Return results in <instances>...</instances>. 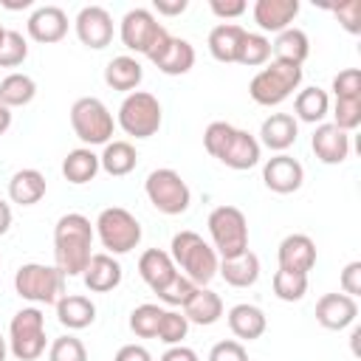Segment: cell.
Instances as JSON below:
<instances>
[{"instance_id":"cell-1","label":"cell","mask_w":361,"mask_h":361,"mask_svg":"<svg viewBox=\"0 0 361 361\" xmlns=\"http://www.w3.org/2000/svg\"><path fill=\"white\" fill-rule=\"evenodd\" d=\"M93 226L85 214L68 212L54 226V265L65 276H82L85 265L90 262L93 248Z\"/></svg>"},{"instance_id":"cell-2","label":"cell","mask_w":361,"mask_h":361,"mask_svg":"<svg viewBox=\"0 0 361 361\" xmlns=\"http://www.w3.org/2000/svg\"><path fill=\"white\" fill-rule=\"evenodd\" d=\"M169 257L183 276H189L197 288H206L217 276L220 257L197 231H178L169 243Z\"/></svg>"},{"instance_id":"cell-3","label":"cell","mask_w":361,"mask_h":361,"mask_svg":"<svg viewBox=\"0 0 361 361\" xmlns=\"http://www.w3.org/2000/svg\"><path fill=\"white\" fill-rule=\"evenodd\" d=\"M118 37L124 42L127 51H135V54H144L149 62L166 48L169 42V31L155 20V14L149 8H130L124 17H121V25H118Z\"/></svg>"},{"instance_id":"cell-4","label":"cell","mask_w":361,"mask_h":361,"mask_svg":"<svg viewBox=\"0 0 361 361\" xmlns=\"http://www.w3.org/2000/svg\"><path fill=\"white\" fill-rule=\"evenodd\" d=\"M302 65H290V62H265V68L259 73H254L251 85H248V96L262 104V107H276L282 104L288 96H293V90H299L302 85Z\"/></svg>"},{"instance_id":"cell-5","label":"cell","mask_w":361,"mask_h":361,"mask_svg":"<svg viewBox=\"0 0 361 361\" xmlns=\"http://www.w3.org/2000/svg\"><path fill=\"white\" fill-rule=\"evenodd\" d=\"M14 290L34 305H56L65 296V274L56 265L25 262L14 274Z\"/></svg>"},{"instance_id":"cell-6","label":"cell","mask_w":361,"mask_h":361,"mask_svg":"<svg viewBox=\"0 0 361 361\" xmlns=\"http://www.w3.org/2000/svg\"><path fill=\"white\" fill-rule=\"evenodd\" d=\"M93 231L107 254H130L141 243V223L124 206H107L99 212Z\"/></svg>"},{"instance_id":"cell-7","label":"cell","mask_w":361,"mask_h":361,"mask_svg":"<svg viewBox=\"0 0 361 361\" xmlns=\"http://www.w3.org/2000/svg\"><path fill=\"white\" fill-rule=\"evenodd\" d=\"M209 237H212V248L220 259L237 257L243 251H248V220L237 206H214L209 220Z\"/></svg>"},{"instance_id":"cell-8","label":"cell","mask_w":361,"mask_h":361,"mask_svg":"<svg viewBox=\"0 0 361 361\" xmlns=\"http://www.w3.org/2000/svg\"><path fill=\"white\" fill-rule=\"evenodd\" d=\"M71 127L73 135L85 144V147H96V144H107L113 135V113L107 110V104L96 96H82L71 104Z\"/></svg>"},{"instance_id":"cell-9","label":"cell","mask_w":361,"mask_h":361,"mask_svg":"<svg viewBox=\"0 0 361 361\" xmlns=\"http://www.w3.org/2000/svg\"><path fill=\"white\" fill-rule=\"evenodd\" d=\"M45 316L39 307H23L8 324V350L17 361H37L45 353Z\"/></svg>"},{"instance_id":"cell-10","label":"cell","mask_w":361,"mask_h":361,"mask_svg":"<svg viewBox=\"0 0 361 361\" xmlns=\"http://www.w3.org/2000/svg\"><path fill=\"white\" fill-rule=\"evenodd\" d=\"M144 192H147V200L161 212V214H183L192 203V192H189V183L169 166H161V169H152L144 180Z\"/></svg>"},{"instance_id":"cell-11","label":"cell","mask_w":361,"mask_h":361,"mask_svg":"<svg viewBox=\"0 0 361 361\" xmlns=\"http://www.w3.org/2000/svg\"><path fill=\"white\" fill-rule=\"evenodd\" d=\"M161 102L147 90H133L118 107V127L133 138H152L161 130Z\"/></svg>"},{"instance_id":"cell-12","label":"cell","mask_w":361,"mask_h":361,"mask_svg":"<svg viewBox=\"0 0 361 361\" xmlns=\"http://www.w3.org/2000/svg\"><path fill=\"white\" fill-rule=\"evenodd\" d=\"M73 28H76L79 42L93 48V51H102V48H107L113 42V17L102 6H85L76 14Z\"/></svg>"},{"instance_id":"cell-13","label":"cell","mask_w":361,"mask_h":361,"mask_svg":"<svg viewBox=\"0 0 361 361\" xmlns=\"http://www.w3.org/2000/svg\"><path fill=\"white\" fill-rule=\"evenodd\" d=\"M262 180H265V186H268L271 192H276V195H290V192H296V189L305 183V166H302L293 155L279 152V155H274V158L265 161V166H262Z\"/></svg>"},{"instance_id":"cell-14","label":"cell","mask_w":361,"mask_h":361,"mask_svg":"<svg viewBox=\"0 0 361 361\" xmlns=\"http://www.w3.org/2000/svg\"><path fill=\"white\" fill-rule=\"evenodd\" d=\"M310 147H313V152L322 164L336 166V164H344L347 155H350V135L344 130H338L333 121H322L313 130Z\"/></svg>"},{"instance_id":"cell-15","label":"cell","mask_w":361,"mask_h":361,"mask_svg":"<svg viewBox=\"0 0 361 361\" xmlns=\"http://www.w3.org/2000/svg\"><path fill=\"white\" fill-rule=\"evenodd\" d=\"M25 28H28V37L34 42L51 45V42H59L68 34V14L59 6H39V8L31 11Z\"/></svg>"},{"instance_id":"cell-16","label":"cell","mask_w":361,"mask_h":361,"mask_svg":"<svg viewBox=\"0 0 361 361\" xmlns=\"http://www.w3.org/2000/svg\"><path fill=\"white\" fill-rule=\"evenodd\" d=\"M276 262L282 271L307 274L316 265V243L307 234H288L276 248Z\"/></svg>"},{"instance_id":"cell-17","label":"cell","mask_w":361,"mask_h":361,"mask_svg":"<svg viewBox=\"0 0 361 361\" xmlns=\"http://www.w3.org/2000/svg\"><path fill=\"white\" fill-rule=\"evenodd\" d=\"M358 316V302L347 293H324L316 302V322L327 330H344L355 322Z\"/></svg>"},{"instance_id":"cell-18","label":"cell","mask_w":361,"mask_h":361,"mask_svg":"<svg viewBox=\"0 0 361 361\" xmlns=\"http://www.w3.org/2000/svg\"><path fill=\"white\" fill-rule=\"evenodd\" d=\"M121 276H124V271H121L118 259L113 254H107V251L104 254H93L90 262L82 271V282H85V288L90 293H107V290L118 288Z\"/></svg>"},{"instance_id":"cell-19","label":"cell","mask_w":361,"mask_h":361,"mask_svg":"<svg viewBox=\"0 0 361 361\" xmlns=\"http://www.w3.org/2000/svg\"><path fill=\"white\" fill-rule=\"evenodd\" d=\"M251 14H254V23L262 31L279 34V31L290 28V23L296 20L299 0H257L254 8H251Z\"/></svg>"},{"instance_id":"cell-20","label":"cell","mask_w":361,"mask_h":361,"mask_svg":"<svg viewBox=\"0 0 361 361\" xmlns=\"http://www.w3.org/2000/svg\"><path fill=\"white\" fill-rule=\"evenodd\" d=\"M296 135H299V121L290 113H271L262 121L257 141H259V147H268L279 155V152H285L288 147L296 144Z\"/></svg>"},{"instance_id":"cell-21","label":"cell","mask_w":361,"mask_h":361,"mask_svg":"<svg viewBox=\"0 0 361 361\" xmlns=\"http://www.w3.org/2000/svg\"><path fill=\"white\" fill-rule=\"evenodd\" d=\"M259 141L248 133V130H234V135H231V141H228V147L223 149V155L217 158L220 164H226L228 169H237V172H243V169H251V166H257L259 164Z\"/></svg>"},{"instance_id":"cell-22","label":"cell","mask_w":361,"mask_h":361,"mask_svg":"<svg viewBox=\"0 0 361 361\" xmlns=\"http://www.w3.org/2000/svg\"><path fill=\"white\" fill-rule=\"evenodd\" d=\"M243 39H245V28L237 25V23H220L209 31V54L217 59V62H237L240 56V48H243Z\"/></svg>"},{"instance_id":"cell-23","label":"cell","mask_w":361,"mask_h":361,"mask_svg":"<svg viewBox=\"0 0 361 361\" xmlns=\"http://www.w3.org/2000/svg\"><path fill=\"white\" fill-rule=\"evenodd\" d=\"M152 65H155L161 73H166V76H183V73H189L192 65H195V48H192V42L183 39V37H169L166 48L152 59Z\"/></svg>"},{"instance_id":"cell-24","label":"cell","mask_w":361,"mask_h":361,"mask_svg":"<svg viewBox=\"0 0 361 361\" xmlns=\"http://www.w3.org/2000/svg\"><path fill=\"white\" fill-rule=\"evenodd\" d=\"M217 274L226 279V285L231 288H251L257 279H259V257L248 248L237 257H228V259H220L217 265Z\"/></svg>"},{"instance_id":"cell-25","label":"cell","mask_w":361,"mask_h":361,"mask_svg":"<svg viewBox=\"0 0 361 361\" xmlns=\"http://www.w3.org/2000/svg\"><path fill=\"white\" fill-rule=\"evenodd\" d=\"M226 319H228V330H231L240 341H254V338H259V336L265 333V327H268L265 313H262L257 305H248V302L234 305V307L226 313Z\"/></svg>"},{"instance_id":"cell-26","label":"cell","mask_w":361,"mask_h":361,"mask_svg":"<svg viewBox=\"0 0 361 361\" xmlns=\"http://www.w3.org/2000/svg\"><path fill=\"white\" fill-rule=\"evenodd\" d=\"M45 175L39 169H17L8 180V200L17 206H34L45 197Z\"/></svg>"},{"instance_id":"cell-27","label":"cell","mask_w":361,"mask_h":361,"mask_svg":"<svg viewBox=\"0 0 361 361\" xmlns=\"http://www.w3.org/2000/svg\"><path fill=\"white\" fill-rule=\"evenodd\" d=\"M138 274H141V279L158 293L175 274H178V268H175V262H172V257H169V251H161V248H147L141 257H138Z\"/></svg>"},{"instance_id":"cell-28","label":"cell","mask_w":361,"mask_h":361,"mask_svg":"<svg viewBox=\"0 0 361 361\" xmlns=\"http://www.w3.org/2000/svg\"><path fill=\"white\" fill-rule=\"evenodd\" d=\"M56 319L68 330H85L96 322V305L82 293H65L56 302Z\"/></svg>"},{"instance_id":"cell-29","label":"cell","mask_w":361,"mask_h":361,"mask_svg":"<svg viewBox=\"0 0 361 361\" xmlns=\"http://www.w3.org/2000/svg\"><path fill=\"white\" fill-rule=\"evenodd\" d=\"M141 79H144V68H141V62H138L135 56H127V54L113 56V59L107 62V68H104V82H107V87L121 90V93H133V90H138Z\"/></svg>"},{"instance_id":"cell-30","label":"cell","mask_w":361,"mask_h":361,"mask_svg":"<svg viewBox=\"0 0 361 361\" xmlns=\"http://www.w3.org/2000/svg\"><path fill=\"white\" fill-rule=\"evenodd\" d=\"M186 322L189 324H200V327H209L214 322H220L223 316V299L220 293H214L212 288H197L195 296L180 307Z\"/></svg>"},{"instance_id":"cell-31","label":"cell","mask_w":361,"mask_h":361,"mask_svg":"<svg viewBox=\"0 0 361 361\" xmlns=\"http://www.w3.org/2000/svg\"><path fill=\"white\" fill-rule=\"evenodd\" d=\"M271 54L279 62L302 65L307 59V54H310V39H307V34L302 28H293L290 25V28H285V31L276 34V39L271 42Z\"/></svg>"},{"instance_id":"cell-32","label":"cell","mask_w":361,"mask_h":361,"mask_svg":"<svg viewBox=\"0 0 361 361\" xmlns=\"http://www.w3.org/2000/svg\"><path fill=\"white\" fill-rule=\"evenodd\" d=\"M138 164V152L130 141H107L102 155H99V166L110 175V178H124L135 169Z\"/></svg>"},{"instance_id":"cell-33","label":"cell","mask_w":361,"mask_h":361,"mask_svg":"<svg viewBox=\"0 0 361 361\" xmlns=\"http://www.w3.org/2000/svg\"><path fill=\"white\" fill-rule=\"evenodd\" d=\"M99 155L90 149V147H76V149H71L68 155H65V161H62V175H65V180H71V183H76V186H82V183H90L96 175H99Z\"/></svg>"},{"instance_id":"cell-34","label":"cell","mask_w":361,"mask_h":361,"mask_svg":"<svg viewBox=\"0 0 361 361\" xmlns=\"http://www.w3.org/2000/svg\"><path fill=\"white\" fill-rule=\"evenodd\" d=\"M293 110H296L293 118L307 121V124H322L324 116L330 113V96H327V90H322L316 85L313 87H302L296 93V99H293Z\"/></svg>"},{"instance_id":"cell-35","label":"cell","mask_w":361,"mask_h":361,"mask_svg":"<svg viewBox=\"0 0 361 361\" xmlns=\"http://www.w3.org/2000/svg\"><path fill=\"white\" fill-rule=\"evenodd\" d=\"M34 96H37V82L28 76V73H8V76H3V82H0V102L11 110V107H25V104H31L34 102Z\"/></svg>"},{"instance_id":"cell-36","label":"cell","mask_w":361,"mask_h":361,"mask_svg":"<svg viewBox=\"0 0 361 361\" xmlns=\"http://www.w3.org/2000/svg\"><path fill=\"white\" fill-rule=\"evenodd\" d=\"M161 316H164V307H158V305H152V302H144V305H138V307L130 313V330H133L138 338H155V336H158Z\"/></svg>"},{"instance_id":"cell-37","label":"cell","mask_w":361,"mask_h":361,"mask_svg":"<svg viewBox=\"0 0 361 361\" xmlns=\"http://www.w3.org/2000/svg\"><path fill=\"white\" fill-rule=\"evenodd\" d=\"M274 293H276V299H282V302H299V299H305V293H307V274H293V271H276L274 274Z\"/></svg>"},{"instance_id":"cell-38","label":"cell","mask_w":361,"mask_h":361,"mask_svg":"<svg viewBox=\"0 0 361 361\" xmlns=\"http://www.w3.org/2000/svg\"><path fill=\"white\" fill-rule=\"evenodd\" d=\"M186 333H189V322H186L183 310H164L155 338L164 341L166 347H175V344H183Z\"/></svg>"},{"instance_id":"cell-39","label":"cell","mask_w":361,"mask_h":361,"mask_svg":"<svg viewBox=\"0 0 361 361\" xmlns=\"http://www.w3.org/2000/svg\"><path fill=\"white\" fill-rule=\"evenodd\" d=\"M268 59H271V39H268L265 34H251V31H245V39H243V48H240L237 62L254 68V65H265Z\"/></svg>"},{"instance_id":"cell-40","label":"cell","mask_w":361,"mask_h":361,"mask_svg":"<svg viewBox=\"0 0 361 361\" xmlns=\"http://www.w3.org/2000/svg\"><path fill=\"white\" fill-rule=\"evenodd\" d=\"M195 290H197V285L189 279V276H183L180 271L158 290V299L164 302V305H169V307H183L192 296H195Z\"/></svg>"},{"instance_id":"cell-41","label":"cell","mask_w":361,"mask_h":361,"mask_svg":"<svg viewBox=\"0 0 361 361\" xmlns=\"http://www.w3.org/2000/svg\"><path fill=\"white\" fill-rule=\"evenodd\" d=\"M28 56V42L20 31H8L6 28V37L0 42V68H17L23 65Z\"/></svg>"},{"instance_id":"cell-42","label":"cell","mask_w":361,"mask_h":361,"mask_svg":"<svg viewBox=\"0 0 361 361\" xmlns=\"http://www.w3.org/2000/svg\"><path fill=\"white\" fill-rule=\"evenodd\" d=\"M48 361H87V350L76 336H59L48 347Z\"/></svg>"},{"instance_id":"cell-43","label":"cell","mask_w":361,"mask_h":361,"mask_svg":"<svg viewBox=\"0 0 361 361\" xmlns=\"http://www.w3.org/2000/svg\"><path fill=\"white\" fill-rule=\"evenodd\" d=\"M234 130H237V127H231L228 121H212V124L206 127V133H203V147H206V152H209L212 158H220L223 149L228 147Z\"/></svg>"},{"instance_id":"cell-44","label":"cell","mask_w":361,"mask_h":361,"mask_svg":"<svg viewBox=\"0 0 361 361\" xmlns=\"http://www.w3.org/2000/svg\"><path fill=\"white\" fill-rule=\"evenodd\" d=\"M333 124L344 133L361 124V99H336L333 104Z\"/></svg>"},{"instance_id":"cell-45","label":"cell","mask_w":361,"mask_h":361,"mask_svg":"<svg viewBox=\"0 0 361 361\" xmlns=\"http://www.w3.org/2000/svg\"><path fill=\"white\" fill-rule=\"evenodd\" d=\"M333 93L336 99H361V71L344 68L333 76Z\"/></svg>"},{"instance_id":"cell-46","label":"cell","mask_w":361,"mask_h":361,"mask_svg":"<svg viewBox=\"0 0 361 361\" xmlns=\"http://www.w3.org/2000/svg\"><path fill=\"white\" fill-rule=\"evenodd\" d=\"M333 14H336V20L341 23L344 31H350V34H358V31H361V0L338 3V6L333 8Z\"/></svg>"},{"instance_id":"cell-47","label":"cell","mask_w":361,"mask_h":361,"mask_svg":"<svg viewBox=\"0 0 361 361\" xmlns=\"http://www.w3.org/2000/svg\"><path fill=\"white\" fill-rule=\"evenodd\" d=\"M209 361H248V350L243 347V341L226 338L209 350Z\"/></svg>"},{"instance_id":"cell-48","label":"cell","mask_w":361,"mask_h":361,"mask_svg":"<svg viewBox=\"0 0 361 361\" xmlns=\"http://www.w3.org/2000/svg\"><path fill=\"white\" fill-rule=\"evenodd\" d=\"M338 285H341V293H347V296H353V299L361 296V262H358V259H353V262L344 265Z\"/></svg>"},{"instance_id":"cell-49","label":"cell","mask_w":361,"mask_h":361,"mask_svg":"<svg viewBox=\"0 0 361 361\" xmlns=\"http://www.w3.org/2000/svg\"><path fill=\"white\" fill-rule=\"evenodd\" d=\"M209 8H212V14L220 17V20H237V17L245 14L248 3H245V0H212Z\"/></svg>"},{"instance_id":"cell-50","label":"cell","mask_w":361,"mask_h":361,"mask_svg":"<svg viewBox=\"0 0 361 361\" xmlns=\"http://www.w3.org/2000/svg\"><path fill=\"white\" fill-rule=\"evenodd\" d=\"M113 361H152V355L141 344H124V347H118V353H116Z\"/></svg>"},{"instance_id":"cell-51","label":"cell","mask_w":361,"mask_h":361,"mask_svg":"<svg viewBox=\"0 0 361 361\" xmlns=\"http://www.w3.org/2000/svg\"><path fill=\"white\" fill-rule=\"evenodd\" d=\"M158 361H200V358H197V353H195L192 347H186V344H175V347H169Z\"/></svg>"},{"instance_id":"cell-52","label":"cell","mask_w":361,"mask_h":361,"mask_svg":"<svg viewBox=\"0 0 361 361\" xmlns=\"http://www.w3.org/2000/svg\"><path fill=\"white\" fill-rule=\"evenodd\" d=\"M186 0H155L152 3V8L158 11V14H164V17H178V14H183L186 11Z\"/></svg>"},{"instance_id":"cell-53","label":"cell","mask_w":361,"mask_h":361,"mask_svg":"<svg viewBox=\"0 0 361 361\" xmlns=\"http://www.w3.org/2000/svg\"><path fill=\"white\" fill-rule=\"evenodd\" d=\"M8 228H11V206L0 197V237H3Z\"/></svg>"},{"instance_id":"cell-54","label":"cell","mask_w":361,"mask_h":361,"mask_svg":"<svg viewBox=\"0 0 361 361\" xmlns=\"http://www.w3.org/2000/svg\"><path fill=\"white\" fill-rule=\"evenodd\" d=\"M8 127H11V110H8V107L0 102V135H3Z\"/></svg>"},{"instance_id":"cell-55","label":"cell","mask_w":361,"mask_h":361,"mask_svg":"<svg viewBox=\"0 0 361 361\" xmlns=\"http://www.w3.org/2000/svg\"><path fill=\"white\" fill-rule=\"evenodd\" d=\"M6 355H8V338L0 336V361H6Z\"/></svg>"},{"instance_id":"cell-56","label":"cell","mask_w":361,"mask_h":361,"mask_svg":"<svg viewBox=\"0 0 361 361\" xmlns=\"http://www.w3.org/2000/svg\"><path fill=\"white\" fill-rule=\"evenodd\" d=\"M358 338H361V327L353 330V353H358Z\"/></svg>"},{"instance_id":"cell-57","label":"cell","mask_w":361,"mask_h":361,"mask_svg":"<svg viewBox=\"0 0 361 361\" xmlns=\"http://www.w3.org/2000/svg\"><path fill=\"white\" fill-rule=\"evenodd\" d=\"M3 37H6V28H3V25H0V42H3Z\"/></svg>"}]
</instances>
